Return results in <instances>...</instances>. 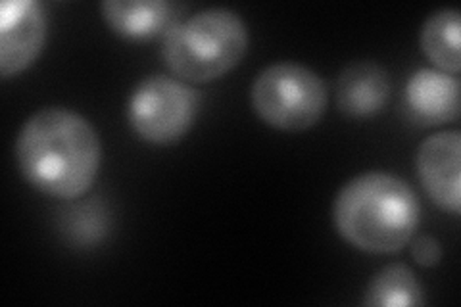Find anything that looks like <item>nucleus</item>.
I'll return each mask as SVG.
<instances>
[{"label": "nucleus", "mask_w": 461, "mask_h": 307, "mask_svg": "<svg viewBox=\"0 0 461 307\" xmlns=\"http://www.w3.org/2000/svg\"><path fill=\"white\" fill-rule=\"evenodd\" d=\"M410 254L420 267H437L442 259V246L435 237L420 235L411 239Z\"/></svg>", "instance_id": "13"}, {"label": "nucleus", "mask_w": 461, "mask_h": 307, "mask_svg": "<svg viewBox=\"0 0 461 307\" xmlns=\"http://www.w3.org/2000/svg\"><path fill=\"white\" fill-rule=\"evenodd\" d=\"M461 20L456 8H440L425 20L420 32V47L435 69L457 77L461 69L459 58Z\"/></svg>", "instance_id": "11"}, {"label": "nucleus", "mask_w": 461, "mask_h": 307, "mask_svg": "<svg viewBox=\"0 0 461 307\" xmlns=\"http://www.w3.org/2000/svg\"><path fill=\"white\" fill-rule=\"evenodd\" d=\"M339 237L359 252L396 254L415 237L421 203L413 188L386 171H366L346 181L333 202Z\"/></svg>", "instance_id": "2"}, {"label": "nucleus", "mask_w": 461, "mask_h": 307, "mask_svg": "<svg viewBox=\"0 0 461 307\" xmlns=\"http://www.w3.org/2000/svg\"><path fill=\"white\" fill-rule=\"evenodd\" d=\"M362 303L369 307H420L425 305V290L408 266L391 263L375 273Z\"/></svg>", "instance_id": "12"}, {"label": "nucleus", "mask_w": 461, "mask_h": 307, "mask_svg": "<svg viewBox=\"0 0 461 307\" xmlns=\"http://www.w3.org/2000/svg\"><path fill=\"white\" fill-rule=\"evenodd\" d=\"M200 113V95L177 77L149 76L127 100V122L149 144L169 146L183 140Z\"/></svg>", "instance_id": "5"}, {"label": "nucleus", "mask_w": 461, "mask_h": 307, "mask_svg": "<svg viewBox=\"0 0 461 307\" xmlns=\"http://www.w3.org/2000/svg\"><path fill=\"white\" fill-rule=\"evenodd\" d=\"M183 10L181 5L166 0H104L100 5V14L112 33L127 41H164L183 20Z\"/></svg>", "instance_id": "8"}, {"label": "nucleus", "mask_w": 461, "mask_h": 307, "mask_svg": "<svg viewBox=\"0 0 461 307\" xmlns=\"http://www.w3.org/2000/svg\"><path fill=\"white\" fill-rule=\"evenodd\" d=\"M250 45L249 25L230 8H206L181 20L162 42V60L173 77L206 85L233 71Z\"/></svg>", "instance_id": "3"}, {"label": "nucleus", "mask_w": 461, "mask_h": 307, "mask_svg": "<svg viewBox=\"0 0 461 307\" xmlns=\"http://www.w3.org/2000/svg\"><path fill=\"white\" fill-rule=\"evenodd\" d=\"M14 150L25 183L56 200L85 196L103 164V142L95 125L62 106L41 108L29 115Z\"/></svg>", "instance_id": "1"}, {"label": "nucleus", "mask_w": 461, "mask_h": 307, "mask_svg": "<svg viewBox=\"0 0 461 307\" xmlns=\"http://www.w3.org/2000/svg\"><path fill=\"white\" fill-rule=\"evenodd\" d=\"M417 177L427 196L442 212L459 215L461 196V133L440 131L427 137L415 154Z\"/></svg>", "instance_id": "7"}, {"label": "nucleus", "mask_w": 461, "mask_h": 307, "mask_svg": "<svg viewBox=\"0 0 461 307\" xmlns=\"http://www.w3.org/2000/svg\"><path fill=\"white\" fill-rule=\"evenodd\" d=\"M327 85L313 69L298 62H277L262 69L250 86L254 113L267 127L302 133L327 112Z\"/></svg>", "instance_id": "4"}, {"label": "nucleus", "mask_w": 461, "mask_h": 307, "mask_svg": "<svg viewBox=\"0 0 461 307\" xmlns=\"http://www.w3.org/2000/svg\"><path fill=\"white\" fill-rule=\"evenodd\" d=\"M393 85L388 71L371 60H359L344 68L337 79V106L352 120L379 115L391 100Z\"/></svg>", "instance_id": "10"}, {"label": "nucleus", "mask_w": 461, "mask_h": 307, "mask_svg": "<svg viewBox=\"0 0 461 307\" xmlns=\"http://www.w3.org/2000/svg\"><path fill=\"white\" fill-rule=\"evenodd\" d=\"M406 110L411 120L438 127L459 120V79L448 73L421 68L406 83Z\"/></svg>", "instance_id": "9"}, {"label": "nucleus", "mask_w": 461, "mask_h": 307, "mask_svg": "<svg viewBox=\"0 0 461 307\" xmlns=\"http://www.w3.org/2000/svg\"><path fill=\"white\" fill-rule=\"evenodd\" d=\"M49 20L37 0H6L0 6V76L10 79L32 68L47 42Z\"/></svg>", "instance_id": "6"}]
</instances>
